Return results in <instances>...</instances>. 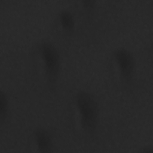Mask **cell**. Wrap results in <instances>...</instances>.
<instances>
[{"label": "cell", "mask_w": 153, "mask_h": 153, "mask_svg": "<svg viewBox=\"0 0 153 153\" xmlns=\"http://www.w3.org/2000/svg\"><path fill=\"white\" fill-rule=\"evenodd\" d=\"M142 152H151L153 151L152 148L149 146H145L143 148H142V150L140 151Z\"/></svg>", "instance_id": "obj_8"}, {"label": "cell", "mask_w": 153, "mask_h": 153, "mask_svg": "<svg viewBox=\"0 0 153 153\" xmlns=\"http://www.w3.org/2000/svg\"><path fill=\"white\" fill-rule=\"evenodd\" d=\"M81 3L82 8L88 11L93 10L96 5V1L94 0H83Z\"/></svg>", "instance_id": "obj_7"}, {"label": "cell", "mask_w": 153, "mask_h": 153, "mask_svg": "<svg viewBox=\"0 0 153 153\" xmlns=\"http://www.w3.org/2000/svg\"><path fill=\"white\" fill-rule=\"evenodd\" d=\"M36 148L40 152H51L53 148V138L51 133L46 128L39 127L33 133Z\"/></svg>", "instance_id": "obj_4"}, {"label": "cell", "mask_w": 153, "mask_h": 153, "mask_svg": "<svg viewBox=\"0 0 153 153\" xmlns=\"http://www.w3.org/2000/svg\"><path fill=\"white\" fill-rule=\"evenodd\" d=\"M38 54L47 80L56 81L61 68V57L57 48L51 42L43 41L38 46Z\"/></svg>", "instance_id": "obj_2"}, {"label": "cell", "mask_w": 153, "mask_h": 153, "mask_svg": "<svg viewBox=\"0 0 153 153\" xmlns=\"http://www.w3.org/2000/svg\"><path fill=\"white\" fill-rule=\"evenodd\" d=\"M58 21L61 28L66 32H71L75 27V18L73 13L68 10H63L59 13Z\"/></svg>", "instance_id": "obj_5"}, {"label": "cell", "mask_w": 153, "mask_h": 153, "mask_svg": "<svg viewBox=\"0 0 153 153\" xmlns=\"http://www.w3.org/2000/svg\"><path fill=\"white\" fill-rule=\"evenodd\" d=\"M10 109V102L8 96L1 91L0 92V118L1 121H4L7 119Z\"/></svg>", "instance_id": "obj_6"}, {"label": "cell", "mask_w": 153, "mask_h": 153, "mask_svg": "<svg viewBox=\"0 0 153 153\" xmlns=\"http://www.w3.org/2000/svg\"><path fill=\"white\" fill-rule=\"evenodd\" d=\"M112 57L121 79L126 82L131 81L136 71L133 53L126 48L118 47L112 51Z\"/></svg>", "instance_id": "obj_3"}, {"label": "cell", "mask_w": 153, "mask_h": 153, "mask_svg": "<svg viewBox=\"0 0 153 153\" xmlns=\"http://www.w3.org/2000/svg\"><path fill=\"white\" fill-rule=\"evenodd\" d=\"M74 105L82 129L88 133L94 131L100 114L99 105L95 97L88 91H79L75 96Z\"/></svg>", "instance_id": "obj_1"}]
</instances>
